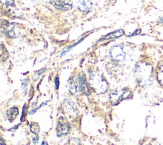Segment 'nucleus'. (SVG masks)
<instances>
[{"label":"nucleus","instance_id":"obj_1","mask_svg":"<svg viewBox=\"0 0 163 145\" xmlns=\"http://www.w3.org/2000/svg\"><path fill=\"white\" fill-rule=\"evenodd\" d=\"M90 80L91 85L97 91L100 92V93H104L108 88V85L106 81L95 74H90Z\"/></svg>","mask_w":163,"mask_h":145},{"label":"nucleus","instance_id":"obj_2","mask_svg":"<svg viewBox=\"0 0 163 145\" xmlns=\"http://www.w3.org/2000/svg\"><path fill=\"white\" fill-rule=\"evenodd\" d=\"M131 92L128 90H115L110 94V99L112 103L117 104L120 101L125 99H128L131 97Z\"/></svg>","mask_w":163,"mask_h":145},{"label":"nucleus","instance_id":"obj_3","mask_svg":"<svg viewBox=\"0 0 163 145\" xmlns=\"http://www.w3.org/2000/svg\"><path fill=\"white\" fill-rule=\"evenodd\" d=\"M110 55L112 59L117 62L124 61L126 57V52L120 45H115L111 48Z\"/></svg>","mask_w":163,"mask_h":145},{"label":"nucleus","instance_id":"obj_4","mask_svg":"<svg viewBox=\"0 0 163 145\" xmlns=\"http://www.w3.org/2000/svg\"><path fill=\"white\" fill-rule=\"evenodd\" d=\"M50 1L55 8L59 10L66 11L72 8V5L66 0H50Z\"/></svg>","mask_w":163,"mask_h":145},{"label":"nucleus","instance_id":"obj_5","mask_svg":"<svg viewBox=\"0 0 163 145\" xmlns=\"http://www.w3.org/2000/svg\"><path fill=\"white\" fill-rule=\"evenodd\" d=\"M70 130V127L68 124L64 122H59L56 127V132L58 136H64L69 133Z\"/></svg>","mask_w":163,"mask_h":145},{"label":"nucleus","instance_id":"obj_6","mask_svg":"<svg viewBox=\"0 0 163 145\" xmlns=\"http://www.w3.org/2000/svg\"><path fill=\"white\" fill-rule=\"evenodd\" d=\"M76 5L82 12L90 11L92 8V3L89 0H77Z\"/></svg>","mask_w":163,"mask_h":145},{"label":"nucleus","instance_id":"obj_7","mask_svg":"<svg viewBox=\"0 0 163 145\" xmlns=\"http://www.w3.org/2000/svg\"><path fill=\"white\" fill-rule=\"evenodd\" d=\"M79 88L80 91L85 95H89L90 91L88 88V87L86 84V78L84 77H80L79 78Z\"/></svg>","mask_w":163,"mask_h":145},{"label":"nucleus","instance_id":"obj_8","mask_svg":"<svg viewBox=\"0 0 163 145\" xmlns=\"http://www.w3.org/2000/svg\"><path fill=\"white\" fill-rule=\"evenodd\" d=\"M5 33L10 38L16 37V32L15 31V27L13 25L8 24L5 28Z\"/></svg>","mask_w":163,"mask_h":145},{"label":"nucleus","instance_id":"obj_9","mask_svg":"<svg viewBox=\"0 0 163 145\" xmlns=\"http://www.w3.org/2000/svg\"><path fill=\"white\" fill-rule=\"evenodd\" d=\"M19 114V110L17 108L13 107L11 108L10 109H9L8 110L6 115H7V117L8 118L9 120H14L15 118L17 117V115Z\"/></svg>","mask_w":163,"mask_h":145},{"label":"nucleus","instance_id":"obj_10","mask_svg":"<svg viewBox=\"0 0 163 145\" xmlns=\"http://www.w3.org/2000/svg\"><path fill=\"white\" fill-rule=\"evenodd\" d=\"M124 32L123 30L122 29H119L118 31H113L112 32H111V33L108 34V35H106L105 37H103L102 38V39H112V38H117V37H120V36H121L122 35H124Z\"/></svg>","mask_w":163,"mask_h":145},{"label":"nucleus","instance_id":"obj_11","mask_svg":"<svg viewBox=\"0 0 163 145\" xmlns=\"http://www.w3.org/2000/svg\"><path fill=\"white\" fill-rule=\"evenodd\" d=\"M157 79L159 84L163 85V64L158 69L157 72Z\"/></svg>","mask_w":163,"mask_h":145},{"label":"nucleus","instance_id":"obj_12","mask_svg":"<svg viewBox=\"0 0 163 145\" xmlns=\"http://www.w3.org/2000/svg\"><path fill=\"white\" fill-rule=\"evenodd\" d=\"M30 129L32 133L37 135L38 133H39V131H40V127H39L38 125L37 124L32 123L30 126Z\"/></svg>","mask_w":163,"mask_h":145},{"label":"nucleus","instance_id":"obj_13","mask_svg":"<svg viewBox=\"0 0 163 145\" xmlns=\"http://www.w3.org/2000/svg\"><path fill=\"white\" fill-rule=\"evenodd\" d=\"M2 2L6 6H14L15 5L14 0H2Z\"/></svg>","mask_w":163,"mask_h":145},{"label":"nucleus","instance_id":"obj_14","mask_svg":"<svg viewBox=\"0 0 163 145\" xmlns=\"http://www.w3.org/2000/svg\"><path fill=\"white\" fill-rule=\"evenodd\" d=\"M59 85V79L57 77L55 78V88H56V89H58Z\"/></svg>","mask_w":163,"mask_h":145},{"label":"nucleus","instance_id":"obj_15","mask_svg":"<svg viewBox=\"0 0 163 145\" xmlns=\"http://www.w3.org/2000/svg\"><path fill=\"white\" fill-rule=\"evenodd\" d=\"M41 145H48V144H47V143L46 142V141H44V142H42Z\"/></svg>","mask_w":163,"mask_h":145}]
</instances>
